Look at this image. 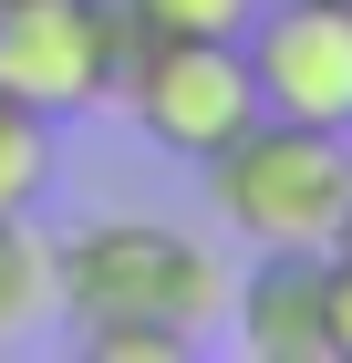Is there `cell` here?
<instances>
[{
    "label": "cell",
    "mask_w": 352,
    "mask_h": 363,
    "mask_svg": "<svg viewBox=\"0 0 352 363\" xmlns=\"http://www.w3.org/2000/svg\"><path fill=\"white\" fill-rule=\"evenodd\" d=\"M114 104L135 114L166 156H197V167L259 125V84H249V52H239V42H156V52L125 73Z\"/></svg>",
    "instance_id": "obj_3"
},
{
    "label": "cell",
    "mask_w": 352,
    "mask_h": 363,
    "mask_svg": "<svg viewBox=\"0 0 352 363\" xmlns=\"http://www.w3.org/2000/svg\"><path fill=\"white\" fill-rule=\"evenodd\" d=\"M259 114L352 135V0H259L239 31Z\"/></svg>",
    "instance_id": "obj_4"
},
{
    "label": "cell",
    "mask_w": 352,
    "mask_h": 363,
    "mask_svg": "<svg viewBox=\"0 0 352 363\" xmlns=\"http://www.w3.org/2000/svg\"><path fill=\"white\" fill-rule=\"evenodd\" d=\"M322 301H331V363H352V228L322 250Z\"/></svg>",
    "instance_id": "obj_11"
},
{
    "label": "cell",
    "mask_w": 352,
    "mask_h": 363,
    "mask_svg": "<svg viewBox=\"0 0 352 363\" xmlns=\"http://www.w3.org/2000/svg\"><path fill=\"white\" fill-rule=\"evenodd\" d=\"M52 301L83 322H176L197 333L217 311V259L166 218H83L52 250Z\"/></svg>",
    "instance_id": "obj_2"
},
{
    "label": "cell",
    "mask_w": 352,
    "mask_h": 363,
    "mask_svg": "<svg viewBox=\"0 0 352 363\" xmlns=\"http://www.w3.org/2000/svg\"><path fill=\"white\" fill-rule=\"evenodd\" d=\"M239 353L249 363H331L322 250H259V270L239 280Z\"/></svg>",
    "instance_id": "obj_6"
},
{
    "label": "cell",
    "mask_w": 352,
    "mask_h": 363,
    "mask_svg": "<svg viewBox=\"0 0 352 363\" xmlns=\"http://www.w3.org/2000/svg\"><path fill=\"white\" fill-rule=\"evenodd\" d=\"M42 187H52V125L0 94V208H31Z\"/></svg>",
    "instance_id": "obj_8"
},
{
    "label": "cell",
    "mask_w": 352,
    "mask_h": 363,
    "mask_svg": "<svg viewBox=\"0 0 352 363\" xmlns=\"http://www.w3.org/2000/svg\"><path fill=\"white\" fill-rule=\"evenodd\" d=\"M156 42H239L259 0H135Z\"/></svg>",
    "instance_id": "obj_10"
},
{
    "label": "cell",
    "mask_w": 352,
    "mask_h": 363,
    "mask_svg": "<svg viewBox=\"0 0 352 363\" xmlns=\"http://www.w3.org/2000/svg\"><path fill=\"white\" fill-rule=\"evenodd\" d=\"M42 311H52V250L31 239V208H0V353L31 342Z\"/></svg>",
    "instance_id": "obj_7"
},
{
    "label": "cell",
    "mask_w": 352,
    "mask_h": 363,
    "mask_svg": "<svg viewBox=\"0 0 352 363\" xmlns=\"http://www.w3.org/2000/svg\"><path fill=\"white\" fill-rule=\"evenodd\" d=\"M208 197L249 250H331L352 228V135L259 114L239 145L208 156Z\"/></svg>",
    "instance_id": "obj_1"
},
{
    "label": "cell",
    "mask_w": 352,
    "mask_h": 363,
    "mask_svg": "<svg viewBox=\"0 0 352 363\" xmlns=\"http://www.w3.org/2000/svg\"><path fill=\"white\" fill-rule=\"evenodd\" d=\"M0 11H11V0H0Z\"/></svg>",
    "instance_id": "obj_12"
},
{
    "label": "cell",
    "mask_w": 352,
    "mask_h": 363,
    "mask_svg": "<svg viewBox=\"0 0 352 363\" xmlns=\"http://www.w3.org/2000/svg\"><path fill=\"white\" fill-rule=\"evenodd\" d=\"M0 94L31 104L42 125L114 104V52L93 0H11L0 11Z\"/></svg>",
    "instance_id": "obj_5"
},
{
    "label": "cell",
    "mask_w": 352,
    "mask_h": 363,
    "mask_svg": "<svg viewBox=\"0 0 352 363\" xmlns=\"http://www.w3.org/2000/svg\"><path fill=\"white\" fill-rule=\"evenodd\" d=\"M73 353L83 363H187L197 333H176V322H83Z\"/></svg>",
    "instance_id": "obj_9"
}]
</instances>
